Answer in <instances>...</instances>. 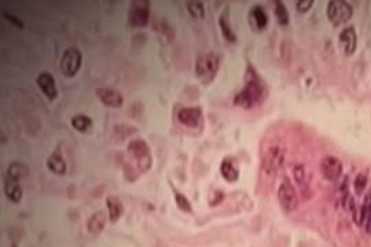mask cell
<instances>
[{"mask_svg": "<svg viewBox=\"0 0 371 247\" xmlns=\"http://www.w3.org/2000/svg\"><path fill=\"white\" fill-rule=\"evenodd\" d=\"M278 200L282 210L286 213H292L298 206V195L296 188L289 179H285L278 188Z\"/></svg>", "mask_w": 371, "mask_h": 247, "instance_id": "52a82bcc", "label": "cell"}, {"mask_svg": "<svg viewBox=\"0 0 371 247\" xmlns=\"http://www.w3.org/2000/svg\"><path fill=\"white\" fill-rule=\"evenodd\" d=\"M4 194L8 198V200H11L13 203H18L22 199V187H21L20 181L6 176L4 177Z\"/></svg>", "mask_w": 371, "mask_h": 247, "instance_id": "e0dca14e", "label": "cell"}, {"mask_svg": "<svg viewBox=\"0 0 371 247\" xmlns=\"http://www.w3.org/2000/svg\"><path fill=\"white\" fill-rule=\"evenodd\" d=\"M360 214H362L363 221H367V219H370L371 217V190L370 192L366 195L365 202H363V205L360 207Z\"/></svg>", "mask_w": 371, "mask_h": 247, "instance_id": "484cf974", "label": "cell"}, {"mask_svg": "<svg viewBox=\"0 0 371 247\" xmlns=\"http://www.w3.org/2000/svg\"><path fill=\"white\" fill-rule=\"evenodd\" d=\"M96 96L99 98V100L105 106L113 107V109H119L124 103L123 95L112 89V88H98L96 89Z\"/></svg>", "mask_w": 371, "mask_h": 247, "instance_id": "8fae6325", "label": "cell"}, {"mask_svg": "<svg viewBox=\"0 0 371 247\" xmlns=\"http://www.w3.org/2000/svg\"><path fill=\"white\" fill-rule=\"evenodd\" d=\"M286 151L279 144H272L265 148L261 158V169L267 174H275L285 164Z\"/></svg>", "mask_w": 371, "mask_h": 247, "instance_id": "3957f363", "label": "cell"}, {"mask_svg": "<svg viewBox=\"0 0 371 247\" xmlns=\"http://www.w3.org/2000/svg\"><path fill=\"white\" fill-rule=\"evenodd\" d=\"M366 232L369 235H371V217L370 219H367V221H366Z\"/></svg>", "mask_w": 371, "mask_h": 247, "instance_id": "4dcf8cb0", "label": "cell"}, {"mask_svg": "<svg viewBox=\"0 0 371 247\" xmlns=\"http://www.w3.org/2000/svg\"><path fill=\"white\" fill-rule=\"evenodd\" d=\"M150 21V1L133 0L128 10V22L133 27H146Z\"/></svg>", "mask_w": 371, "mask_h": 247, "instance_id": "5b68a950", "label": "cell"}, {"mask_svg": "<svg viewBox=\"0 0 371 247\" xmlns=\"http://www.w3.org/2000/svg\"><path fill=\"white\" fill-rule=\"evenodd\" d=\"M187 11L191 15L194 20H202L205 17V6L202 1H197V0H191L186 3Z\"/></svg>", "mask_w": 371, "mask_h": 247, "instance_id": "7402d4cb", "label": "cell"}, {"mask_svg": "<svg viewBox=\"0 0 371 247\" xmlns=\"http://www.w3.org/2000/svg\"><path fill=\"white\" fill-rule=\"evenodd\" d=\"M340 47L342 50V53L345 55H352L356 50V44H358V37H356V32L353 27H345L344 30L340 33Z\"/></svg>", "mask_w": 371, "mask_h": 247, "instance_id": "7c38bea8", "label": "cell"}, {"mask_svg": "<svg viewBox=\"0 0 371 247\" xmlns=\"http://www.w3.org/2000/svg\"><path fill=\"white\" fill-rule=\"evenodd\" d=\"M29 173V169L25 164L22 162H11L8 167H7V173L6 176L11 177L14 180L21 181L22 179H25Z\"/></svg>", "mask_w": 371, "mask_h": 247, "instance_id": "ffe728a7", "label": "cell"}, {"mask_svg": "<svg viewBox=\"0 0 371 247\" xmlns=\"http://www.w3.org/2000/svg\"><path fill=\"white\" fill-rule=\"evenodd\" d=\"M81 62H83V55L80 53V50L74 47L67 48L62 55V58H61V72L66 77H74L76 74L79 73Z\"/></svg>", "mask_w": 371, "mask_h": 247, "instance_id": "ba28073f", "label": "cell"}, {"mask_svg": "<svg viewBox=\"0 0 371 247\" xmlns=\"http://www.w3.org/2000/svg\"><path fill=\"white\" fill-rule=\"evenodd\" d=\"M219 25H220V30H221V34L224 36L225 40L231 41V43H235V41H237V36H235V33L232 32L231 27H230V24H228L227 18H225V14H221V17H220V20H219Z\"/></svg>", "mask_w": 371, "mask_h": 247, "instance_id": "603a6c76", "label": "cell"}, {"mask_svg": "<svg viewBox=\"0 0 371 247\" xmlns=\"http://www.w3.org/2000/svg\"><path fill=\"white\" fill-rule=\"evenodd\" d=\"M70 124L72 127L80 132V134H86L88 132L91 127H93V120L90 117H87L84 114H79V115H74L73 118L70 120Z\"/></svg>", "mask_w": 371, "mask_h": 247, "instance_id": "44dd1931", "label": "cell"}, {"mask_svg": "<svg viewBox=\"0 0 371 247\" xmlns=\"http://www.w3.org/2000/svg\"><path fill=\"white\" fill-rule=\"evenodd\" d=\"M107 217L109 216H106V213L103 210H99V212L93 213L88 219V221H87V231H88V234L91 235V236H99L100 232L106 227Z\"/></svg>", "mask_w": 371, "mask_h": 247, "instance_id": "5bb4252c", "label": "cell"}, {"mask_svg": "<svg viewBox=\"0 0 371 247\" xmlns=\"http://www.w3.org/2000/svg\"><path fill=\"white\" fill-rule=\"evenodd\" d=\"M249 24L254 30H264L268 24L267 14L260 6H254L249 13Z\"/></svg>", "mask_w": 371, "mask_h": 247, "instance_id": "ac0fdd59", "label": "cell"}, {"mask_svg": "<svg viewBox=\"0 0 371 247\" xmlns=\"http://www.w3.org/2000/svg\"><path fill=\"white\" fill-rule=\"evenodd\" d=\"M46 165L48 167V170L53 172L54 174H57V176H62V174L66 173V162L63 160L60 150H57L55 153H53L48 157Z\"/></svg>", "mask_w": 371, "mask_h": 247, "instance_id": "9a60e30c", "label": "cell"}, {"mask_svg": "<svg viewBox=\"0 0 371 247\" xmlns=\"http://www.w3.org/2000/svg\"><path fill=\"white\" fill-rule=\"evenodd\" d=\"M353 8L342 0H332L327 6V18L334 27H340L352 18Z\"/></svg>", "mask_w": 371, "mask_h": 247, "instance_id": "8992f818", "label": "cell"}, {"mask_svg": "<svg viewBox=\"0 0 371 247\" xmlns=\"http://www.w3.org/2000/svg\"><path fill=\"white\" fill-rule=\"evenodd\" d=\"M220 173L223 176V179L230 183H234V181L238 180L239 177V170L235 167L234 162H232L231 158H224L221 161V165H220Z\"/></svg>", "mask_w": 371, "mask_h": 247, "instance_id": "d6986e66", "label": "cell"}, {"mask_svg": "<svg viewBox=\"0 0 371 247\" xmlns=\"http://www.w3.org/2000/svg\"><path fill=\"white\" fill-rule=\"evenodd\" d=\"M178 120L187 128H198L202 124V111L199 107H183L178 113Z\"/></svg>", "mask_w": 371, "mask_h": 247, "instance_id": "30bf717a", "label": "cell"}, {"mask_svg": "<svg viewBox=\"0 0 371 247\" xmlns=\"http://www.w3.org/2000/svg\"><path fill=\"white\" fill-rule=\"evenodd\" d=\"M366 186H367V176L366 173H359L355 179V191L356 194H362L365 191Z\"/></svg>", "mask_w": 371, "mask_h": 247, "instance_id": "4316f807", "label": "cell"}, {"mask_svg": "<svg viewBox=\"0 0 371 247\" xmlns=\"http://www.w3.org/2000/svg\"><path fill=\"white\" fill-rule=\"evenodd\" d=\"M293 173H294V179L297 181L298 186H303L305 181V169L303 165H296L293 167Z\"/></svg>", "mask_w": 371, "mask_h": 247, "instance_id": "83f0119b", "label": "cell"}, {"mask_svg": "<svg viewBox=\"0 0 371 247\" xmlns=\"http://www.w3.org/2000/svg\"><path fill=\"white\" fill-rule=\"evenodd\" d=\"M36 82L41 89V92L46 95L50 100L55 99L58 96V89H57V85H55L53 74H50L48 72H43V73L37 76Z\"/></svg>", "mask_w": 371, "mask_h": 247, "instance_id": "4fadbf2b", "label": "cell"}, {"mask_svg": "<svg viewBox=\"0 0 371 247\" xmlns=\"http://www.w3.org/2000/svg\"><path fill=\"white\" fill-rule=\"evenodd\" d=\"M320 173L329 181H337L342 174V164L337 157L327 155L320 162Z\"/></svg>", "mask_w": 371, "mask_h": 247, "instance_id": "9c48e42d", "label": "cell"}, {"mask_svg": "<svg viewBox=\"0 0 371 247\" xmlns=\"http://www.w3.org/2000/svg\"><path fill=\"white\" fill-rule=\"evenodd\" d=\"M220 67V58L213 53H206L199 55L195 62V76L202 84L212 82Z\"/></svg>", "mask_w": 371, "mask_h": 247, "instance_id": "7a4b0ae2", "label": "cell"}, {"mask_svg": "<svg viewBox=\"0 0 371 247\" xmlns=\"http://www.w3.org/2000/svg\"><path fill=\"white\" fill-rule=\"evenodd\" d=\"M106 207L109 221H110L112 224H116V222L121 219V216L124 214V206H123L121 200H120L117 196H107Z\"/></svg>", "mask_w": 371, "mask_h": 247, "instance_id": "2e32d148", "label": "cell"}, {"mask_svg": "<svg viewBox=\"0 0 371 247\" xmlns=\"http://www.w3.org/2000/svg\"><path fill=\"white\" fill-rule=\"evenodd\" d=\"M312 4H313V1L312 0H300L297 1V11L301 14H305L307 11H309L311 10Z\"/></svg>", "mask_w": 371, "mask_h": 247, "instance_id": "f1b7e54d", "label": "cell"}, {"mask_svg": "<svg viewBox=\"0 0 371 247\" xmlns=\"http://www.w3.org/2000/svg\"><path fill=\"white\" fill-rule=\"evenodd\" d=\"M247 80H246L245 87L242 91H239L238 94L234 98V103L237 106L244 107V109H250L254 105H259L264 100L265 89L263 82L260 81L257 74L252 72L247 74Z\"/></svg>", "mask_w": 371, "mask_h": 247, "instance_id": "6da1fadb", "label": "cell"}, {"mask_svg": "<svg viewBox=\"0 0 371 247\" xmlns=\"http://www.w3.org/2000/svg\"><path fill=\"white\" fill-rule=\"evenodd\" d=\"M175 202H176V205H178V207H179L182 212H185V213H192V207L190 200L187 199L183 194L178 192V191L175 192Z\"/></svg>", "mask_w": 371, "mask_h": 247, "instance_id": "d4e9b609", "label": "cell"}, {"mask_svg": "<svg viewBox=\"0 0 371 247\" xmlns=\"http://www.w3.org/2000/svg\"><path fill=\"white\" fill-rule=\"evenodd\" d=\"M128 151L132 154V157L136 160L138 164V169L140 172H147L150 170V167L153 165V157L150 147L146 141L143 139H135V140L129 141L128 144Z\"/></svg>", "mask_w": 371, "mask_h": 247, "instance_id": "277c9868", "label": "cell"}, {"mask_svg": "<svg viewBox=\"0 0 371 247\" xmlns=\"http://www.w3.org/2000/svg\"><path fill=\"white\" fill-rule=\"evenodd\" d=\"M4 17H6L7 21L13 22L14 25H17V27H20V29H22V27H24V24L21 22V20H18V18H15V17H14V15H11V14H4Z\"/></svg>", "mask_w": 371, "mask_h": 247, "instance_id": "f546056e", "label": "cell"}, {"mask_svg": "<svg viewBox=\"0 0 371 247\" xmlns=\"http://www.w3.org/2000/svg\"><path fill=\"white\" fill-rule=\"evenodd\" d=\"M275 17L279 25L286 27L289 24V11L282 1H275Z\"/></svg>", "mask_w": 371, "mask_h": 247, "instance_id": "cb8c5ba5", "label": "cell"}]
</instances>
